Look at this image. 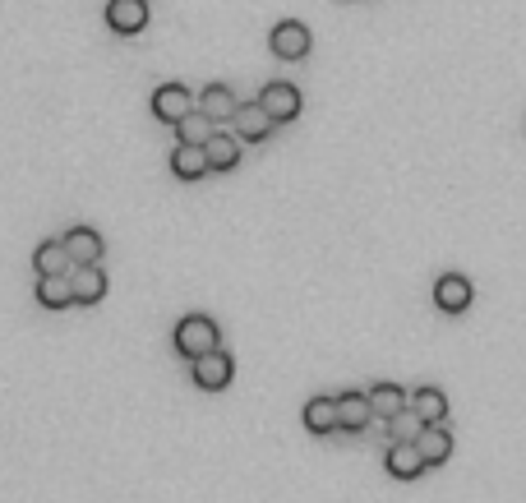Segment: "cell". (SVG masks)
I'll list each match as a JSON object with an SVG mask.
<instances>
[{"instance_id": "obj_5", "label": "cell", "mask_w": 526, "mask_h": 503, "mask_svg": "<svg viewBox=\"0 0 526 503\" xmlns=\"http://www.w3.org/2000/svg\"><path fill=\"white\" fill-rule=\"evenodd\" d=\"M190 111H194V97L185 84H162L153 93V116L162 120V125H180Z\"/></svg>"}, {"instance_id": "obj_14", "label": "cell", "mask_w": 526, "mask_h": 503, "mask_svg": "<svg viewBox=\"0 0 526 503\" xmlns=\"http://www.w3.org/2000/svg\"><path fill=\"white\" fill-rule=\"evenodd\" d=\"M171 171H176V180H204L208 171V153L204 144H176V153H171Z\"/></svg>"}, {"instance_id": "obj_8", "label": "cell", "mask_w": 526, "mask_h": 503, "mask_svg": "<svg viewBox=\"0 0 526 503\" xmlns=\"http://www.w3.org/2000/svg\"><path fill=\"white\" fill-rule=\"evenodd\" d=\"M259 102H263V111H268V116H273L277 125H287V120L300 116V88L282 84V79H273V84L263 88Z\"/></svg>"}, {"instance_id": "obj_12", "label": "cell", "mask_w": 526, "mask_h": 503, "mask_svg": "<svg viewBox=\"0 0 526 503\" xmlns=\"http://www.w3.org/2000/svg\"><path fill=\"white\" fill-rule=\"evenodd\" d=\"M383 467L393 480H416L425 471V457H420L416 444H388V457H383Z\"/></svg>"}, {"instance_id": "obj_4", "label": "cell", "mask_w": 526, "mask_h": 503, "mask_svg": "<svg viewBox=\"0 0 526 503\" xmlns=\"http://www.w3.org/2000/svg\"><path fill=\"white\" fill-rule=\"evenodd\" d=\"M231 125H236V139H240V144H263V139L273 134L277 120L263 111V102H240L236 116H231Z\"/></svg>"}, {"instance_id": "obj_22", "label": "cell", "mask_w": 526, "mask_h": 503, "mask_svg": "<svg viewBox=\"0 0 526 503\" xmlns=\"http://www.w3.org/2000/svg\"><path fill=\"white\" fill-rule=\"evenodd\" d=\"M213 134H217V120H208L204 111L194 107L190 116H185V120L176 125V144H208Z\"/></svg>"}, {"instance_id": "obj_23", "label": "cell", "mask_w": 526, "mask_h": 503, "mask_svg": "<svg viewBox=\"0 0 526 503\" xmlns=\"http://www.w3.org/2000/svg\"><path fill=\"white\" fill-rule=\"evenodd\" d=\"M420 430H425V420H420L416 411H397V416L388 420V444H416Z\"/></svg>"}, {"instance_id": "obj_3", "label": "cell", "mask_w": 526, "mask_h": 503, "mask_svg": "<svg viewBox=\"0 0 526 503\" xmlns=\"http://www.w3.org/2000/svg\"><path fill=\"white\" fill-rule=\"evenodd\" d=\"M153 10H148V0H107V28L120 37H134L144 33Z\"/></svg>"}, {"instance_id": "obj_1", "label": "cell", "mask_w": 526, "mask_h": 503, "mask_svg": "<svg viewBox=\"0 0 526 503\" xmlns=\"http://www.w3.org/2000/svg\"><path fill=\"white\" fill-rule=\"evenodd\" d=\"M171 342H176L180 356H204V351H217L222 347V328L208 319V314H185L176 324V333H171Z\"/></svg>"}, {"instance_id": "obj_7", "label": "cell", "mask_w": 526, "mask_h": 503, "mask_svg": "<svg viewBox=\"0 0 526 503\" xmlns=\"http://www.w3.org/2000/svg\"><path fill=\"white\" fill-rule=\"evenodd\" d=\"M70 273H37V305H42V310H70L74 305V277Z\"/></svg>"}, {"instance_id": "obj_15", "label": "cell", "mask_w": 526, "mask_h": 503, "mask_svg": "<svg viewBox=\"0 0 526 503\" xmlns=\"http://www.w3.org/2000/svg\"><path fill=\"white\" fill-rule=\"evenodd\" d=\"M416 448H420V457H425V467H443V462L453 457V434L443 430V425H425Z\"/></svg>"}, {"instance_id": "obj_9", "label": "cell", "mask_w": 526, "mask_h": 503, "mask_svg": "<svg viewBox=\"0 0 526 503\" xmlns=\"http://www.w3.org/2000/svg\"><path fill=\"white\" fill-rule=\"evenodd\" d=\"M434 305H439L443 314L471 310V282L462 273H443L439 282H434Z\"/></svg>"}, {"instance_id": "obj_10", "label": "cell", "mask_w": 526, "mask_h": 503, "mask_svg": "<svg viewBox=\"0 0 526 503\" xmlns=\"http://www.w3.org/2000/svg\"><path fill=\"white\" fill-rule=\"evenodd\" d=\"M370 420H374L370 393H342V397H337V430L360 434L365 425H370Z\"/></svg>"}, {"instance_id": "obj_17", "label": "cell", "mask_w": 526, "mask_h": 503, "mask_svg": "<svg viewBox=\"0 0 526 503\" xmlns=\"http://www.w3.org/2000/svg\"><path fill=\"white\" fill-rule=\"evenodd\" d=\"M411 411H416L425 425H443V420H448V397H443L439 388H416V393H411Z\"/></svg>"}, {"instance_id": "obj_19", "label": "cell", "mask_w": 526, "mask_h": 503, "mask_svg": "<svg viewBox=\"0 0 526 503\" xmlns=\"http://www.w3.org/2000/svg\"><path fill=\"white\" fill-rule=\"evenodd\" d=\"M204 153H208V167H213V171H231L240 162V139H236V134L217 130L213 139L204 144Z\"/></svg>"}, {"instance_id": "obj_6", "label": "cell", "mask_w": 526, "mask_h": 503, "mask_svg": "<svg viewBox=\"0 0 526 503\" xmlns=\"http://www.w3.org/2000/svg\"><path fill=\"white\" fill-rule=\"evenodd\" d=\"M268 47H273L277 60H305V56H310V28L296 24V19H287V24L273 28Z\"/></svg>"}, {"instance_id": "obj_18", "label": "cell", "mask_w": 526, "mask_h": 503, "mask_svg": "<svg viewBox=\"0 0 526 503\" xmlns=\"http://www.w3.org/2000/svg\"><path fill=\"white\" fill-rule=\"evenodd\" d=\"M305 430L310 434L337 430V397H310V402H305Z\"/></svg>"}, {"instance_id": "obj_16", "label": "cell", "mask_w": 526, "mask_h": 503, "mask_svg": "<svg viewBox=\"0 0 526 503\" xmlns=\"http://www.w3.org/2000/svg\"><path fill=\"white\" fill-rule=\"evenodd\" d=\"M236 93H231L227 84H208L204 97H199V111H204L208 120H217V125H231V116H236Z\"/></svg>"}, {"instance_id": "obj_21", "label": "cell", "mask_w": 526, "mask_h": 503, "mask_svg": "<svg viewBox=\"0 0 526 503\" xmlns=\"http://www.w3.org/2000/svg\"><path fill=\"white\" fill-rule=\"evenodd\" d=\"M370 407H374V416H379V420H393L397 411L411 407V397L402 393L397 384H374V388H370Z\"/></svg>"}, {"instance_id": "obj_11", "label": "cell", "mask_w": 526, "mask_h": 503, "mask_svg": "<svg viewBox=\"0 0 526 503\" xmlns=\"http://www.w3.org/2000/svg\"><path fill=\"white\" fill-rule=\"evenodd\" d=\"M60 240H65V254H70L74 268H79V264H97V259H102V236H97L93 227H70Z\"/></svg>"}, {"instance_id": "obj_13", "label": "cell", "mask_w": 526, "mask_h": 503, "mask_svg": "<svg viewBox=\"0 0 526 503\" xmlns=\"http://www.w3.org/2000/svg\"><path fill=\"white\" fill-rule=\"evenodd\" d=\"M70 277H74V305H97L107 296V273L97 264H79Z\"/></svg>"}, {"instance_id": "obj_2", "label": "cell", "mask_w": 526, "mask_h": 503, "mask_svg": "<svg viewBox=\"0 0 526 503\" xmlns=\"http://www.w3.org/2000/svg\"><path fill=\"white\" fill-rule=\"evenodd\" d=\"M231 374H236V365H231V356L222 347L190 360V379L204 388V393H222V388H231Z\"/></svg>"}, {"instance_id": "obj_20", "label": "cell", "mask_w": 526, "mask_h": 503, "mask_svg": "<svg viewBox=\"0 0 526 503\" xmlns=\"http://www.w3.org/2000/svg\"><path fill=\"white\" fill-rule=\"evenodd\" d=\"M70 254H65V240H42L33 250V273H70Z\"/></svg>"}]
</instances>
